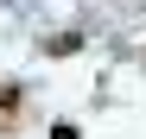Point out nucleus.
Instances as JSON below:
<instances>
[{
  "instance_id": "nucleus-2",
  "label": "nucleus",
  "mask_w": 146,
  "mask_h": 139,
  "mask_svg": "<svg viewBox=\"0 0 146 139\" xmlns=\"http://www.w3.org/2000/svg\"><path fill=\"white\" fill-rule=\"evenodd\" d=\"M0 108H19V89L13 82H0Z\"/></svg>"
},
{
  "instance_id": "nucleus-1",
  "label": "nucleus",
  "mask_w": 146,
  "mask_h": 139,
  "mask_svg": "<svg viewBox=\"0 0 146 139\" xmlns=\"http://www.w3.org/2000/svg\"><path fill=\"white\" fill-rule=\"evenodd\" d=\"M76 44H83V38H76V32H57V38H51V44H44V51H51V57H70V51H76Z\"/></svg>"
},
{
  "instance_id": "nucleus-3",
  "label": "nucleus",
  "mask_w": 146,
  "mask_h": 139,
  "mask_svg": "<svg viewBox=\"0 0 146 139\" xmlns=\"http://www.w3.org/2000/svg\"><path fill=\"white\" fill-rule=\"evenodd\" d=\"M51 139H83V133L76 127H51Z\"/></svg>"
}]
</instances>
